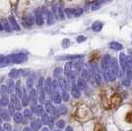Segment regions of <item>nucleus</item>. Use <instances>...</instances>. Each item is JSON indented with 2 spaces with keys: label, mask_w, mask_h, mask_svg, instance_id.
I'll use <instances>...</instances> for the list:
<instances>
[{
  "label": "nucleus",
  "mask_w": 132,
  "mask_h": 131,
  "mask_svg": "<svg viewBox=\"0 0 132 131\" xmlns=\"http://www.w3.org/2000/svg\"><path fill=\"white\" fill-rule=\"evenodd\" d=\"M57 111H58V113L59 114H66V112H67V109L64 105H61L59 109H57Z\"/></svg>",
  "instance_id": "nucleus-42"
},
{
  "label": "nucleus",
  "mask_w": 132,
  "mask_h": 131,
  "mask_svg": "<svg viewBox=\"0 0 132 131\" xmlns=\"http://www.w3.org/2000/svg\"><path fill=\"white\" fill-rule=\"evenodd\" d=\"M82 13H83L82 8H75V9H73V8H66L65 9L66 16H68L69 18L81 16Z\"/></svg>",
  "instance_id": "nucleus-3"
},
{
  "label": "nucleus",
  "mask_w": 132,
  "mask_h": 131,
  "mask_svg": "<svg viewBox=\"0 0 132 131\" xmlns=\"http://www.w3.org/2000/svg\"><path fill=\"white\" fill-rule=\"evenodd\" d=\"M34 22H35V20H34L33 16H31V15L25 16L22 19L23 26H25L26 28H31L34 25Z\"/></svg>",
  "instance_id": "nucleus-6"
},
{
  "label": "nucleus",
  "mask_w": 132,
  "mask_h": 131,
  "mask_svg": "<svg viewBox=\"0 0 132 131\" xmlns=\"http://www.w3.org/2000/svg\"><path fill=\"white\" fill-rule=\"evenodd\" d=\"M3 126H4V128H3V129H5V130H7V131L11 130V125H10L9 123H5Z\"/></svg>",
  "instance_id": "nucleus-47"
},
{
  "label": "nucleus",
  "mask_w": 132,
  "mask_h": 131,
  "mask_svg": "<svg viewBox=\"0 0 132 131\" xmlns=\"http://www.w3.org/2000/svg\"><path fill=\"white\" fill-rule=\"evenodd\" d=\"M23 131H33V130H32V128H31V127L27 126V127H25V128L23 129Z\"/></svg>",
  "instance_id": "nucleus-50"
},
{
  "label": "nucleus",
  "mask_w": 132,
  "mask_h": 131,
  "mask_svg": "<svg viewBox=\"0 0 132 131\" xmlns=\"http://www.w3.org/2000/svg\"><path fill=\"white\" fill-rule=\"evenodd\" d=\"M35 20H36L37 25H39V26H42L44 24V17H43L42 12H39V10L35 12Z\"/></svg>",
  "instance_id": "nucleus-12"
},
{
  "label": "nucleus",
  "mask_w": 132,
  "mask_h": 131,
  "mask_svg": "<svg viewBox=\"0 0 132 131\" xmlns=\"http://www.w3.org/2000/svg\"><path fill=\"white\" fill-rule=\"evenodd\" d=\"M53 101H54L55 104H59L61 103V97H60V94L59 93H56L54 94V97H53Z\"/></svg>",
  "instance_id": "nucleus-39"
},
{
  "label": "nucleus",
  "mask_w": 132,
  "mask_h": 131,
  "mask_svg": "<svg viewBox=\"0 0 132 131\" xmlns=\"http://www.w3.org/2000/svg\"><path fill=\"white\" fill-rule=\"evenodd\" d=\"M61 75H62V69L61 68H56L53 72V76L57 79H59V78H61Z\"/></svg>",
  "instance_id": "nucleus-36"
},
{
  "label": "nucleus",
  "mask_w": 132,
  "mask_h": 131,
  "mask_svg": "<svg viewBox=\"0 0 132 131\" xmlns=\"http://www.w3.org/2000/svg\"><path fill=\"white\" fill-rule=\"evenodd\" d=\"M0 131H4V129H3V128H2L1 126H0Z\"/></svg>",
  "instance_id": "nucleus-54"
},
{
  "label": "nucleus",
  "mask_w": 132,
  "mask_h": 131,
  "mask_svg": "<svg viewBox=\"0 0 132 131\" xmlns=\"http://www.w3.org/2000/svg\"><path fill=\"white\" fill-rule=\"evenodd\" d=\"M38 92L36 90H31L30 97H29V102L31 103V111H35V109L37 108V103H38Z\"/></svg>",
  "instance_id": "nucleus-2"
},
{
  "label": "nucleus",
  "mask_w": 132,
  "mask_h": 131,
  "mask_svg": "<svg viewBox=\"0 0 132 131\" xmlns=\"http://www.w3.org/2000/svg\"><path fill=\"white\" fill-rule=\"evenodd\" d=\"M83 54H69V55H63V56H58L56 57V60H73V59H80L83 58Z\"/></svg>",
  "instance_id": "nucleus-7"
},
{
  "label": "nucleus",
  "mask_w": 132,
  "mask_h": 131,
  "mask_svg": "<svg viewBox=\"0 0 132 131\" xmlns=\"http://www.w3.org/2000/svg\"><path fill=\"white\" fill-rule=\"evenodd\" d=\"M1 120H2V119H1V117H0V122H1Z\"/></svg>",
  "instance_id": "nucleus-56"
},
{
  "label": "nucleus",
  "mask_w": 132,
  "mask_h": 131,
  "mask_svg": "<svg viewBox=\"0 0 132 131\" xmlns=\"http://www.w3.org/2000/svg\"><path fill=\"white\" fill-rule=\"evenodd\" d=\"M102 3H103V1L102 0H99V1H94L93 3H92V10L95 11V10H97V9H99L101 5H102Z\"/></svg>",
  "instance_id": "nucleus-31"
},
{
  "label": "nucleus",
  "mask_w": 132,
  "mask_h": 131,
  "mask_svg": "<svg viewBox=\"0 0 132 131\" xmlns=\"http://www.w3.org/2000/svg\"><path fill=\"white\" fill-rule=\"evenodd\" d=\"M81 76H82L81 78H82L84 81H85V80H89V79H90V74H89V71H88V70H86V69H83V70H82Z\"/></svg>",
  "instance_id": "nucleus-35"
},
{
  "label": "nucleus",
  "mask_w": 132,
  "mask_h": 131,
  "mask_svg": "<svg viewBox=\"0 0 132 131\" xmlns=\"http://www.w3.org/2000/svg\"><path fill=\"white\" fill-rule=\"evenodd\" d=\"M0 117H1V119L9 121V119H10V114H9L8 110H6L4 109H0Z\"/></svg>",
  "instance_id": "nucleus-15"
},
{
  "label": "nucleus",
  "mask_w": 132,
  "mask_h": 131,
  "mask_svg": "<svg viewBox=\"0 0 132 131\" xmlns=\"http://www.w3.org/2000/svg\"><path fill=\"white\" fill-rule=\"evenodd\" d=\"M19 73H20V70H17V69H12L10 73H9V76L11 79H16L17 77L19 76Z\"/></svg>",
  "instance_id": "nucleus-32"
},
{
  "label": "nucleus",
  "mask_w": 132,
  "mask_h": 131,
  "mask_svg": "<svg viewBox=\"0 0 132 131\" xmlns=\"http://www.w3.org/2000/svg\"><path fill=\"white\" fill-rule=\"evenodd\" d=\"M132 69V57L131 56H127L125 57V69Z\"/></svg>",
  "instance_id": "nucleus-27"
},
{
  "label": "nucleus",
  "mask_w": 132,
  "mask_h": 131,
  "mask_svg": "<svg viewBox=\"0 0 132 131\" xmlns=\"http://www.w3.org/2000/svg\"><path fill=\"white\" fill-rule=\"evenodd\" d=\"M54 11L56 12V15L58 16V18H59V19H61V20H63V19H64V14H63V10H62V8H61L60 6H58V7L54 8Z\"/></svg>",
  "instance_id": "nucleus-25"
},
{
  "label": "nucleus",
  "mask_w": 132,
  "mask_h": 131,
  "mask_svg": "<svg viewBox=\"0 0 132 131\" xmlns=\"http://www.w3.org/2000/svg\"><path fill=\"white\" fill-rule=\"evenodd\" d=\"M0 105H1V100H0Z\"/></svg>",
  "instance_id": "nucleus-55"
},
{
  "label": "nucleus",
  "mask_w": 132,
  "mask_h": 131,
  "mask_svg": "<svg viewBox=\"0 0 132 131\" xmlns=\"http://www.w3.org/2000/svg\"><path fill=\"white\" fill-rule=\"evenodd\" d=\"M38 90H39V103L43 104L44 103V78H39V84H38Z\"/></svg>",
  "instance_id": "nucleus-5"
},
{
  "label": "nucleus",
  "mask_w": 132,
  "mask_h": 131,
  "mask_svg": "<svg viewBox=\"0 0 132 131\" xmlns=\"http://www.w3.org/2000/svg\"><path fill=\"white\" fill-rule=\"evenodd\" d=\"M92 29H93L94 32H101L102 29H103V23L99 22V21L95 22L93 24V26H92Z\"/></svg>",
  "instance_id": "nucleus-19"
},
{
  "label": "nucleus",
  "mask_w": 132,
  "mask_h": 131,
  "mask_svg": "<svg viewBox=\"0 0 132 131\" xmlns=\"http://www.w3.org/2000/svg\"><path fill=\"white\" fill-rule=\"evenodd\" d=\"M121 83H122V85H123V86H125V87H129V86H130V84H131V81H130L129 79H127V78H123V79H122V81H121Z\"/></svg>",
  "instance_id": "nucleus-41"
},
{
  "label": "nucleus",
  "mask_w": 132,
  "mask_h": 131,
  "mask_svg": "<svg viewBox=\"0 0 132 131\" xmlns=\"http://www.w3.org/2000/svg\"><path fill=\"white\" fill-rule=\"evenodd\" d=\"M56 126L59 128V129H61V128H63L64 126H65V122H64V120H58L57 122H56Z\"/></svg>",
  "instance_id": "nucleus-44"
},
{
  "label": "nucleus",
  "mask_w": 132,
  "mask_h": 131,
  "mask_svg": "<svg viewBox=\"0 0 132 131\" xmlns=\"http://www.w3.org/2000/svg\"><path fill=\"white\" fill-rule=\"evenodd\" d=\"M11 103L14 105V108H15L16 110H20L21 109L20 101H19V98L17 97L16 95H11Z\"/></svg>",
  "instance_id": "nucleus-11"
},
{
  "label": "nucleus",
  "mask_w": 132,
  "mask_h": 131,
  "mask_svg": "<svg viewBox=\"0 0 132 131\" xmlns=\"http://www.w3.org/2000/svg\"><path fill=\"white\" fill-rule=\"evenodd\" d=\"M15 108H14V105L12 104V103H10V104H8V112H9V114L11 115H14L15 114Z\"/></svg>",
  "instance_id": "nucleus-38"
},
{
  "label": "nucleus",
  "mask_w": 132,
  "mask_h": 131,
  "mask_svg": "<svg viewBox=\"0 0 132 131\" xmlns=\"http://www.w3.org/2000/svg\"><path fill=\"white\" fill-rule=\"evenodd\" d=\"M118 63H117V60L116 58H111L110 62V71L111 73V75L113 77V79H116V77L117 76V73H118Z\"/></svg>",
  "instance_id": "nucleus-4"
},
{
  "label": "nucleus",
  "mask_w": 132,
  "mask_h": 131,
  "mask_svg": "<svg viewBox=\"0 0 132 131\" xmlns=\"http://www.w3.org/2000/svg\"><path fill=\"white\" fill-rule=\"evenodd\" d=\"M71 94H72V96H73V98H75V99L80 98V96H81V93H80V91L78 90L77 87H76L75 85H73V87H72Z\"/></svg>",
  "instance_id": "nucleus-21"
},
{
  "label": "nucleus",
  "mask_w": 132,
  "mask_h": 131,
  "mask_svg": "<svg viewBox=\"0 0 132 131\" xmlns=\"http://www.w3.org/2000/svg\"><path fill=\"white\" fill-rule=\"evenodd\" d=\"M31 126H32V130L33 131H39V128L42 127V121L38 118H36L31 122Z\"/></svg>",
  "instance_id": "nucleus-13"
},
{
  "label": "nucleus",
  "mask_w": 132,
  "mask_h": 131,
  "mask_svg": "<svg viewBox=\"0 0 132 131\" xmlns=\"http://www.w3.org/2000/svg\"><path fill=\"white\" fill-rule=\"evenodd\" d=\"M60 97H61V100H63V101H65V102L69 100V95H68L67 92H64V91H62Z\"/></svg>",
  "instance_id": "nucleus-40"
},
{
  "label": "nucleus",
  "mask_w": 132,
  "mask_h": 131,
  "mask_svg": "<svg viewBox=\"0 0 132 131\" xmlns=\"http://www.w3.org/2000/svg\"><path fill=\"white\" fill-rule=\"evenodd\" d=\"M45 110H46L47 113H53V111H54V107H53V104H51L50 102H46V103H45Z\"/></svg>",
  "instance_id": "nucleus-23"
},
{
  "label": "nucleus",
  "mask_w": 132,
  "mask_h": 131,
  "mask_svg": "<svg viewBox=\"0 0 132 131\" xmlns=\"http://www.w3.org/2000/svg\"><path fill=\"white\" fill-rule=\"evenodd\" d=\"M4 58H5V56L2 54H0V65L2 64V62H3V60H4Z\"/></svg>",
  "instance_id": "nucleus-49"
},
{
  "label": "nucleus",
  "mask_w": 132,
  "mask_h": 131,
  "mask_svg": "<svg viewBox=\"0 0 132 131\" xmlns=\"http://www.w3.org/2000/svg\"><path fill=\"white\" fill-rule=\"evenodd\" d=\"M31 116H32V111H31V109H25V110H24V117H26V118H31Z\"/></svg>",
  "instance_id": "nucleus-43"
},
{
  "label": "nucleus",
  "mask_w": 132,
  "mask_h": 131,
  "mask_svg": "<svg viewBox=\"0 0 132 131\" xmlns=\"http://www.w3.org/2000/svg\"><path fill=\"white\" fill-rule=\"evenodd\" d=\"M7 94H8V89H7V87L4 86V85L0 86V95H1V97L2 98H6L7 97Z\"/></svg>",
  "instance_id": "nucleus-29"
},
{
  "label": "nucleus",
  "mask_w": 132,
  "mask_h": 131,
  "mask_svg": "<svg viewBox=\"0 0 132 131\" xmlns=\"http://www.w3.org/2000/svg\"><path fill=\"white\" fill-rule=\"evenodd\" d=\"M14 90L16 92V96L18 98H21L22 96V90H21V81H17L16 84H15V87H14Z\"/></svg>",
  "instance_id": "nucleus-18"
},
{
  "label": "nucleus",
  "mask_w": 132,
  "mask_h": 131,
  "mask_svg": "<svg viewBox=\"0 0 132 131\" xmlns=\"http://www.w3.org/2000/svg\"><path fill=\"white\" fill-rule=\"evenodd\" d=\"M110 59L111 58H110V56L109 54H105L103 56V58H102V67H103V70L110 68Z\"/></svg>",
  "instance_id": "nucleus-9"
},
{
  "label": "nucleus",
  "mask_w": 132,
  "mask_h": 131,
  "mask_svg": "<svg viewBox=\"0 0 132 131\" xmlns=\"http://www.w3.org/2000/svg\"><path fill=\"white\" fill-rule=\"evenodd\" d=\"M76 87H77V89L79 91H80V90H85V89H86V82L83 80L82 78H80V79L77 80V85H76Z\"/></svg>",
  "instance_id": "nucleus-20"
},
{
  "label": "nucleus",
  "mask_w": 132,
  "mask_h": 131,
  "mask_svg": "<svg viewBox=\"0 0 132 131\" xmlns=\"http://www.w3.org/2000/svg\"><path fill=\"white\" fill-rule=\"evenodd\" d=\"M9 24H10V26L12 27V29H14V30H16V31H19V30H20V27H19L18 23H17V21L15 20V18L13 16L9 17Z\"/></svg>",
  "instance_id": "nucleus-16"
},
{
  "label": "nucleus",
  "mask_w": 132,
  "mask_h": 131,
  "mask_svg": "<svg viewBox=\"0 0 132 131\" xmlns=\"http://www.w3.org/2000/svg\"><path fill=\"white\" fill-rule=\"evenodd\" d=\"M47 25H52L54 22V16L51 12H47Z\"/></svg>",
  "instance_id": "nucleus-34"
},
{
  "label": "nucleus",
  "mask_w": 132,
  "mask_h": 131,
  "mask_svg": "<svg viewBox=\"0 0 132 131\" xmlns=\"http://www.w3.org/2000/svg\"><path fill=\"white\" fill-rule=\"evenodd\" d=\"M21 98H22V104L24 107H26L29 104V97H28L27 95V92H26V89H23L22 90V96H21Z\"/></svg>",
  "instance_id": "nucleus-14"
},
{
  "label": "nucleus",
  "mask_w": 132,
  "mask_h": 131,
  "mask_svg": "<svg viewBox=\"0 0 132 131\" xmlns=\"http://www.w3.org/2000/svg\"><path fill=\"white\" fill-rule=\"evenodd\" d=\"M110 47L112 49H114V50H121L123 46H122V44H118V43H116V42H112V43L110 44Z\"/></svg>",
  "instance_id": "nucleus-24"
},
{
  "label": "nucleus",
  "mask_w": 132,
  "mask_h": 131,
  "mask_svg": "<svg viewBox=\"0 0 132 131\" xmlns=\"http://www.w3.org/2000/svg\"><path fill=\"white\" fill-rule=\"evenodd\" d=\"M1 104L2 105H7L8 104V99H7V97L6 98H2V100H1Z\"/></svg>",
  "instance_id": "nucleus-46"
},
{
  "label": "nucleus",
  "mask_w": 132,
  "mask_h": 131,
  "mask_svg": "<svg viewBox=\"0 0 132 131\" xmlns=\"http://www.w3.org/2000/svg\"><path fill=\"white\" fill-rule=\"evenodd\" d=\"M44 92L45 93H47L48 95H52V80L50 79V78H47L46 79V81L44 83Z\"/></svg>",
  "instance_id": "nucleus-8"
},
{
  "label": "nucleus",
  "mask_w": 132,
  "mask_h": 131,
  "mask_svg": "<svg viewBox=\"0 0 132 131\" xmlns=\"http://www.w3.org/2000/svg\"><path fill=\"white\" fill-rule=\"evenodd\" d=\"M34 86V75H30L27 78V89L28 90H33Z\"/></svg>",
  "instance_id": "nucleus-22"
},
{
  "label": "nucleus",
  "mask_w": 132,
  "mask_h": 131,
  "mask_svg": "<svg viewBox=\"0 0 132 131\" xmlns=\"http://www.w3.org/2000/svg\"><path fill=\"white\" fill-rule=\"evenodd\" d=\"M66 131H73V129H72L71 126H67L66 127Z\"/></svg>",
  "instance_id": "nucleus-51"
},
{
  "label": "nucleus",
  "mask_w": 132,
  "mask_h": 131,
  "mask_svg": "<svg viewBox=\"0 0 132 131\" xmlns=\"http://www.w3.org/2000/svg\"><path fill=\"white\" fill-rule=\"evenodd\" d=\"M3 30V27H2V24H1V22H0V32Z\"/></svg>",
  "instance_id": "nucleus-52"
},
{
  "label": "nucleus",
  "mask_w": 132,
  "mask_h": 131,
  "mask_svg": "<svg viewBox=\"0 0 132 131\" xmlns=\"http://www.w3.org/2000/svg\"><path fill=\"white\" fill-rule=\"evenodd\" d=\"M104 71V76H105V79L108 81V82H112L114 79H113V77L111 75V73L110 71V68L109 69H105V70H103Z\"/></svg>",
  "instance_id": "nucleus-17"
},
{
  "label": "nucleus",
  "mask_w": 132,
  "mask_h": 131,
  "mask_svg": "<svg viewBox=\"0 0 132 131\" xmlns=\"http://www.w3.org/2000/svg\"><path fill=\"white\" fill-rule=\"evenodd\" d=\"M14 87H15L14 81H13L12 79H10V80H9V82H8V87H7V89H8V92L12 93V92H13V90H14Z\"/></svg>",
  "instance_id": "nucleus-37"
},
{
  "label": "nucleus",
  "mask_w": 132,
  "mask_h": 131,
  "mask_svg": "<svg viewBox=\"0 0 132 131\" xmlns=\"http://www.w3.org/2000/svg\"><path fill=\"white\" fill-rule=\"evenodd\" d=\"M14 131H16V130H14Z\"/></svg>",
  "instance_id": "nucleus-58"
},
{
  "label": "nucleus",
  "mask_w": 132,
  "mask_h": 131,
  "mask_svg": "<svg viewBox=\"0 0 132 131\" xmlns=\"http://www.w3.org/2000/svg\"><path fill=\"white\" fill-rule=\"evenodd\" d=\"M42 131H50V129H47V128H43Z\"/></svg>",
  "instance_id": "nucleus-53"
},
{
  "label": "nucleus",
  "mask_w": 132,
  "mask_h": 131,
  "mask_svg": "<svg viewBox=\"0 0 132 131\" xmlns=\"http://www.w3.org/2000/svg\"><path fill=\"white\" fill-rule=\"evenodd\" d=\"M50 121V115L47 114L46 112H44L43 115H42V122L44 123V124H48Z\"/></svg>",
  "instance_id": "nucleus-28"
},
{
  "label": "nucleus",
  "mask_w": 132,
  "mask_h": 131,
  "mask_svg": "<svg viewBox=\"0 0 132 131\" xmlns=\"http://www.w3.org/2000/svg\"><path fill=\"white\" fill-rule=\"evenodd\" d=\"M13 116H14V121L16 123H22L23 122V115L21 113H15Z\"/></svg>",
  "instance_id": "nucleus-33"
},
{
  "label": "nucleus",
  "mask_w": 132,
  "mask_h": 131,
  "mask_svg": "<svg viewBox=\"0 0 132 131\" xmlns=\"http://www.w3.org/2000/svg\"><path fill=\"white\" fill-rule=\"evenodd\" d=\"M27 60V55L24 54V53H17V54H11L6 56L2 64L0 66H6L8 64H20L24 61Z\"/></svg>",
  "instance_id": "nucleus-1"
},
{
  "label": "nucleus",
  "mask_w": 132,
  "mask_h": 131,
  "mask_svg": "<svg viewBox=\"0 0 132 131\" xmlns=\"http://www.w3.org/2000/svg\"><path fill=\"white\" fill-rule=\"evenodd\" d=\"M35 111H36V114L38 115V116H42L43 113L44 112V109L43 108V105H37Z\"/></svg>",
  "instance_id": "nucleus-30"
},
{
  "label": "nucleus",
  "mask_w": 132,
  "mask_h": 131,
  "mask_svg": "<svg viewBox=\"0 0 132 131\" xmlns=\"http://www.w3.org/2000/svg\"><path fill=\"white\" fill-rule=\"evenodd\" d=\"M126 74H127V79H132V71L131 70H129V69H127V72H126Z\"/></svg>",
  "instance_id": "nucleus-48"
},
{
  "label": "nucleus",
  "mask_w": 132,
  "mask_h": 131,
  "mask_svg": "<svg viewBox=\"0 0 132 131\" xmlns=\"http://www.w3.org/2000/svg\"><path fill=\"white\" fill-rule=\"evenodd\" d=\"M55 131H60V130H55Z\"/></svg>",
  "instance_id": "nucleus-57"
},
{
  "label": "nucleus",
  "mask_w": 132,
  "mask_h": 131,
  "mask_svg": "<svg viewBox=\"0 0 132 131\" xmlns=\"http://www.w3.org/2000/svg\"><path fill=\"white\" fill-rule=\"evenodd\" d=\"M85 40H86V37H84V36H79L77 38L78 43H83V42H85Z\"/></svg>",
  "instance_id": "nucleus-45"
},
{
  "label": "nucleus",
  "mask_w": 132,
  "mask_h": 131,
  "mask_svg": "<svg viewBox=\"0 0 132 131\" xmlns=\"http://www.w3.org/2000/svg\"><path fill=\"white\" fill-rule=\"evenodd\" d=\"M1 24H2V27H3V30H5L6 32H11V27H10V24H9V22L7 21V20H2V22H1Z\"/></svg>",
  "instance_id": "nucleus-26"
},
{
  "label": "nucleus",
  "mask_w": 132,
  "mask_h": 131,
  "mask_svg": "<svg viewBox=\"0 0 132 131\" xmlns=\"http://www.w3.org/2000/svg\"><path fill=\"white\" fill-rule=\"evenodd\" d=\"M58 85H59V87L62 89V91H64V92H67V90L69 89V85H68V82H67V80L64 79V78H59L58 79Z\"/></svg>",
  "instance_id": "nucleus-10"
}]
</instances>
